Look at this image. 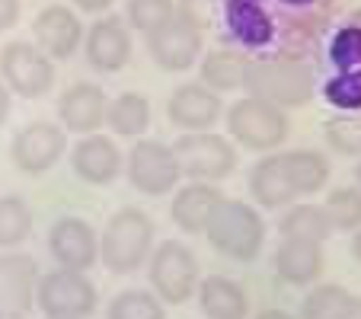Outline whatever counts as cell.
<instances>
[{"label":"cell","mask_w":361,"mask_h":319,"mask_svg":"<svg viewBox=\"0 0 361 319\" xmlns=\"http://www.w3.org/2000/svg\"><path fill=\"white\" fill-rule=\"evenodd\" d=\"M329 179V160L320 150L269 154L250 170V195L262 208H281L300 195H314Z\"/></svg>","instance_id":"obj_1"},{"label":"cell","mask_w":361,"mask_h":319,"mask_svg":"<svg viewBox=\"0 0 361 319\" xmlns=\"http://www.w3.org/2000/svg\"><path fill=\"white\" fill-rule=\"evenodd\" d=\"M243 87L250 96L266 99L279 109H294L314 99L317 77L298 58H246Z\"/></svg>","instance_id":"obj_2"},{"label":"cell","mask_w":361,"mask_h":319,"mask_svg":"<svg viewBox=\"0 0 361 319\" xmlns=\"http://www.w3.org/2000/svg\"><path fill=\"white\" fill-rule=\"evenodd\" d=\"M204 237L231 262H252L266 243V220L252 204L221 198L204 224Z\"/></svg>","instance_id":"obj_3"},{"label":"cell","mask_w":361,"mask_h":319,"mask_svg":"<svg viewBox=\"0 0 361 319\" xmlns=\"http://www.w3.org/2000/svg\"><path fill=\"white\" fill-rule=\"evenodd\" d=\"M154 220L141 208H118L99 237V258L112 275H131L150 258Z\"/></svg>","instance_id":"obj_4"},{"label":"cell","mask_w":361,"mask_h":319,"mask_svg":"<svg viewBox=\"0 0 361 319\" xmlns=\"http://www.w3.org/2000/svg\"><path fill=\"white\" fill-rule=\"evenodd\" d=\"M147 278L150 287L164 304H185L192 294L198 291V258L179 239H164V243L154 249V256L147 258Z\"/></svg>","instance_id":"obj_5"},{"label":"cell","mask_w":361,"mask_h":319,"mask_svg":"<svg viewBox=\"0 0 361 319\" xmlns=\"http://www.w3.org/2000/svg\"><path fill=\"white\" fill-rule=\"evenodd\" d=\"M35 304L48 319H83L96 313L99 294L96 284L87 278V272L58 268L39 278L35 284Z\"/></svg>","instance_id":"obj_6"},{"label":"cell","mask_w":361,"mask_h":319,"mask_svg":"<svg viewBox=\"0 0 361 319\" xmlns=\"http://www.w3.org/2000/svg\"><path fill=\"white\" fill-rule=\"evenodd\" d=\"M227 131L233 141L250 150H272L288 137V115L272 102L243 96L227 112Z\"/></svg>","instance_id":"obj_7"},{"label":"cell","mask_w":361,"mask_h":319,"mask_svg":"<svg viewBox=\"0 0 361 319\" xmlns=\"http://www.w3.org/2000/svg\"><path fill=\"white\" fill-rule=\"evenodd\" d=\"M0 77L23 99H42L55 87V61L32 42H7L0 48Z\"/></svg>","instance_id":"obj_8"},{"label":"cell","mask_w":361,"mask_h":319,"mask_svg":"<svg viewBox=\"0 0 361 319\" xmlns=\"http://www.w3.org/2000/svg\"><path fill=\"white\" fill-rule=\"evenodd\" d=\"M173 154L179 160V173L195 182H218L231 176L237 166V150L231 147V141L221 135H208V131L183 135L173 144Z\"/></svg>","instance_id":"obj_9"},{"label":"cell","mask_w":361,"mask_h":319,"mask_svg":"<svg viewBox=\"0 0 361 319\" xmlns=\"http://www.w3.org/2000/svg\"><path fill=\"white\" fill-rule=\"evenodd\" d=\"M179 160L173 154L170 144L150 141V137H137L135 147L128 154V182L135 185L141 195H166L179 185Z\"/></svg>","instance_id":"obj_10"},{"label":"cell","mask_w":361,"mask_h":319,"mask_svg":"<svg viewBox=\"0 0 361 319\" xmlns=\"http://www.w3.org/2000/svg\"><path fill=\"white\" fill-rule=\"evenodd\" d=\"M68 150V135L61 125L55 122H29L10 141V160L20 173L26 176H42L51 166H58V160Z\"/></svg>","instance_id":"obj_11"},{"label":"cell","mask_w":361,"mask_h":319,"mask_svg":"<svg viewBox=\"0 0 361 319\" xmlns=\"http://www.w3.org/2000/svg\"><path fill=\"white\" fill-rule=\"evenodd\" d=\"M48 252L71 272H90L99 262V237L83 218H61L48 230Z\"/></svg>","instance_id":"obj_12"},{"label":"cell","mask_w":361,"mask_h":319,"mask_svg":"<svg viewBox=\"0 0 361 319\" xmlns=\"http://www.w3.org/2000/svg\"><path fill=\"white\" fill-rule=\"evenodd\" d=\"M202 29L192 26L189 20L176 16L173 23H166L164 29L147 35V51L154 58V64L164 70H189L192 64L202 58Z\"/></svg>","instance_id":"obj_13"},{"label":"cell","mask_w":361,"mask_h":319,"mask_svg":"<svg viewBox=\"0 0 361 319\" xmlns=\"http://www.w3.org/2000/svg\"><path fill=\"white\" fill-rule=\"evenodd\" d=\"M39 265L32 256H0V319H23L35 304Z\"/></svg>","instance_id":"obj_14"},{"label":"cell","mask_w":361,"mask_h":319,"mask_svg":"<svg viewBox=\"0 0 361 319\" xmlns=\"http://www.w3.org/2000/svg\"><path fill=\"white\" fill-rule=\"evenodd\" d=\"M32 35H35V48L45 58L68 61L83 39V26L71 7L51 4V7L39 10V16L32 20Z\"/></svg>","instance_id":"obj_15"},{"label":"cell","mask_w":361,"mask_h":319,"mask_svg":"<svg viewBox=\"0 0 361 319\" xmlns=\"http://www.w3.org/2000/svg\"><path fill=\"white\" fill-rule=\"evenodd\" d=\"M221 109H224L221 96L204 83H183L173 89L170 102H166L170 122L185 131H208L221 118Z\"/></svg>","instance_id":"obj_16"},{"label":"cell","mask_w":361,"mask_h":319,"mask_svg":"<svg viewBox=\"0 0 361 319\" xmlns=\"http://www.w3.org/2000/svg\"><path fill=\"white\" fill-rule=\"evenodd\" d=\"M122 150L116 147L112 137L102 135H87L83 141H77V147L71 150V170L77 179L90 185H109L122 173Z\"/></svg>","instance_id":"obj_17"},{"label":"cell","mask_w":361,"mask_h":319,"mask_svg":"<svg viewBox=\"0 0 361 319\" xmlns=\"http://www.w3.org/2000/svg\"><path fill=\"white\" fill-rule=\"evenodd\" d=\"M106 112H109V96L96 83H74L58 99V118L74 135H93L96 128H102Z\"/></svg>","instance_id":"obj_18"},{"label":"cell","mask_w":361,"mask_h":319,"mask_svg":"<svg viewBox=\"0 0 361 319\" xmlns=\"http://www.w3.org/2000/svg\"><path fill=\"white\" fill-rule=\"evenodd\" d=\"M131 58V32L118 16L96 20L87 32V61L102 74H116Z\"/></svg>","instance_id":"obj_19"},{"label":"cell","mask_w":361,"mask_h":319,"mask_svg":"<svg viewBox=\"0 0 361 319\" xmlns=\"http://www.w3.org/2000/svg\"><path fill=\"white\" fill-rule=\"evenodd\" d=\"M320 246L323 243H310V239H281L272 256L275 275L285 284H310V281H317L323 272Z\"/></svg>","instance_id":"obj_20"},{"label":"cell","mask_w":361,"mask_h":319,"mask_svg":"<svg viewBox=\"0 0 361 319\" xmlns=\"http://www.w3.org/2000/svg\"><path fill=\"white\" fill-rule=\"evenodd\" d=\"M224 20L231 35L246 48H266L275 39L272 16L262 10L259 0H227Z\"/></svg>","instance_id":"obj_21"},{"label":"cell","mask_w":361,"mask_h":319,"mask_svg":"<svg viewBox=\"0 0 361 319\" xmlns=\"http://www.w3.org/2000/svg\"><path fill=\"white\" fill-rule=\"evenodd\" d=\"M198 306L208 319H246L250 297L227 275H208L198 281Z\"/></svg>","instance_id":"obj_22"},{"label":"cell","mask_w":361,"mask_h":319,"mask_svg":"<svg viewBox=\"0 0 361 319\" xmlns=\"http://www.w3.org/2000/svg\"><path fill=\"white\" fill-rule=\"evenodd\" d=\"M221 198L224 195H221L214 185H208V182L185 185V189L176 192V198H173V204H170L173 224H176L179 230H185V233H202L204 224H208V218H212V211L218 208Z\"/></svg>","instance_id":"obj_23"},{"label":"cell","mask_w":361,"mask_h":319,"mask_svg":"<svg viewBox=\"0 0 361 319\" xmlns=\"http://www.w3.org/2000/svg\"><path fill=\"white\" fill-rule=\"evenodd\" d=\"M300 319H361V297L342 284H320L304 297Z\"/></svg>","instance_id":"obj_24"},{"label":"cell","mask_w":361,"mask_h":319,"mask_svg":"<svg viewBox=\"0 0 361 319\" xmlns=\"http://www.w3.org/2000/svg\"><path fill=\"white\" fill-rule=\"evenodd\" d=\"M106 125H109L118 137L137 141V137L147 135V128H150V99L141 93L116 96V99L109 102V112H106Z\"/></svg>","instance_id":"obj_25"},{"label":"cell","mask_w":361,"mask_h":319,"mask_svg":"<svg viewBox=\"0 0 361 319\" xmlns=\"http://www.w3.org/2000/svg\"><path fill=\"white\" fill-rule=\"evenodd\" d=\"M243 68L246 58L227 48H214L208 51L202 61V83L214 93H227V89H240L243 87Z\"/></svg>","instance_id":"obj_26"},{"label":"cell","mask_w":361,"mask_h":319,"mask_svg":"<svg viewBox=\"0 0 361 319\" xmlns=\"http://www.w3.org/2000/svg\"><path fill=\"white\" fill-rule=\"evenodd\" d=\"M279 230L285 239H310V243H323L333 233L326 211L320 204H294L285 218L279 220Z\"/></svg>","instance_id":"obj_27"},{"label":"cell","mask_w":361,"mask_h":319,"mask_svg":"<svg viewBox=\"0 0 361 319\" xmlns=\"http://www.w3.org/2000/svg\"><path fill=\"white\" fill-rule=\"evenodd\" d=\"M32 230V211L29 201L20 195L0 198V246H16Z\"/></svg>","instance_id":"obj_28"},{"label":"cell","mask_w":361,"mask_h":319,"mask_svg":"<svg viewBox=\"0 0 361 319\" xmlns=\"http://www.w3.org/2000/svg\"><path fill=\"white\" fill-rule=\"evenodd\" d=\"M106 319H166V313L154 291H122L109 304Z\"/></svg>","instance_id":"obj_29"},{"label":"cell","mask_w":361,"mask_h":319,"mask_svg":"<svg viewBox=\"0 0 361 319\" xmlns=\"http://www.w3.org/2000/svg\"><path fill=\"white\" fill-rule=\"evenodd\" d=\"M323 211H326L333 230H358L361 227V189L342 185V189L329 192Z\"/></svg>","instance_id":"obj_30"},{"label":"cell","mask_w":361,"mask_h":319,"mask_svg":"<svg viewBox=\"0 0 361 319\" xmlns=\"http://www.w3.org/2000/svg\"><path fill=\"white\" fill-rule=\"evenodd\" d=\"M176 20V4L173 0H128V23L131 29L150 35Z\"/></svg>","instance_id":"obj_31"},{"label":"cell","mask_w":361,"mask_h":319,"mask_svg":"<svg viewBox=\"0 0 361 319\" xmlns=\"http://www.w3.org/2000/svg\"><path fill=\"white\" fill-rule=\"evenodd\" d=\"M323 135H326V144L336 150V154L361 156V118L336 115L323 125Z\"/></svg>","instance_id":"obj_32"},{"label":"cell","mask_w":361,"mask_h":319,"mask_svg":"<svg viewBox=\"0 0 361 319\" xmlns=\"http://www.w3.org/2000/svg\"><path fill=\"white\" fill-rule=\"evenodd\" d=\"M329 61H333V68L339 70H355L361 68V26L358 23H352V26H342L339 32H336L333 45H329Z\"/></svg>","instance_id":"obj_33"},{"label":"cell","mask_w":361,"mask_h":319,"mask_svg":"<svg viewBox=\"0 0 361 319\" xmlns=\"http://www.w3.org/2000/svg\"><path fill=\"white\" fill-rule=\"evenodd\" d=\"M323 96L336 109H361V68L342 70L323 83Z\"/></svg>","instance_id":"obj_34"},{"label":"cell","mask_w":361,"mask_h":319,"mask_svg":"<svg viewBox=\"0 0 361 319\" xmlns=\"http://www.w3.org/2000/svg\"><path fill=\"white\" fill-rule=\"evenodd\" d=\"M20 20V0H0V32L13 29Z\"/></svg>","instance_id":"obj_35"},{"label":"cell","mask_w":361,"mask_h":319,"mask_svg":"<svg viewBox=\"0 0 361 319\" xmlns=\"http://www.w3.org/2000/svg\"><path fill=\"white\" fill-rule=\"evenodd\" d=\"M74 4L83 10V13H102V10H109L116 0H74Z\"/></svg>","instance_id":"obj_36"},{"label":"cell","mask_w":361,"mask_h":319,"mask_svg":"<svg viewBox=\"0 0 361 319\" xmlns=\"http://www.w3.org/2000/svg\"><path fill=\"white\" fill-rule=\"evenodd\" d=\"M10 118V89L7 83H0V125Z\"/></svg>","instance_id":"obj_37"},{"label":"cell","mask_w":361,"mask_h":319,"mask_svg":"<svg viewBox=\"0 0 361 319\" xmlns=\"http://www.w3.org/2000/svg\"><path fill=\"white\" fill-rule=\"evenodd\" d=\"M348 249H352V258H355V262L361 265V227H358V230H355V237H352V246H348Z\"/></svg>","instance_id":"obj_38"},{"label":"cell","mask_w":361,"mask_h":319,"mask_svg":"<svg viewBox=\"0 0 361 319\" xmlns=\"http://www.w3.org/2000/svg\"><path fill=\"white\" fill-rule=\"evenodd\" d=\"M256 319H294V316L291 313H285V310H262Z\"/></svg>","instance_id":"obj_39"},{"label":"cell","mask_w":361,"mask_h":319,"mask_svg":"<svg viewBox=\"0 0 361 319\" xmlns=\"http://www.w3.org/2000/svg\"><path fill=\"white\" fill-rule=\"evenodd\" d=\"M281 4H288V7H310L314 0H281Z\"/></svg>","instance_id":"obj_40"},{"label":"cell","mask_w":361,"mask_h":319,"mask_svg":"<svg viewBox=\"0 0 361 319\" xmlns=\"http://www.w3.org/2000/svg\"><path fill=\"white\" fill-rule=\"evenodd\" d=\"M355 182H358V189H361V160H358V166H355Z\"/></svg>","instance_id":"obj_41"}]
</instances>
